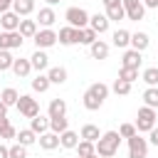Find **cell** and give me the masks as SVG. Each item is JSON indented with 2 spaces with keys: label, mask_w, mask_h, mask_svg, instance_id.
<instances>
[{
  "label": "cell",
  "mask_w": 158,
  "mask_h": 158,
  "mask_svg": "<svg viewBox=\"0 0 158 158\" xmlns=\"http://www.w3.org/2000/svg\"><path fill=\"white\" fill-rule=\"evenodd\" d=\"M109 86L104 84V81H94V84H89L86 86V91L81 94V104H84V109L86 111H99L101 106H104V101L109 99Z\"/></svg>",
  "instance_id": "1"
},
{
  "label": "cell",
  "mask_w": 158,
  "mask_h": 158,
  "mask_svg": "<svg viewBox=\"0 0 158 158\" xmlns=\"http://www.w3.org/2000/svg\"><path fill=\"white\" fill-rule=\"evenodd\" d=\"M118 146H121V136H118V131H101L99 141L94 143L99 158H114L116 151H118Z\"/></svg>",
  "instance_id": "2"
},
{
  "label": "cell",
  "mask_w": 158,
  "mask_h": 158,
  "mask_svg": "<svg viewBox=\"0 0 158 158\" xmlns=\"http://www.w3.org/2000/svg\"><path fill=\"white\" fill-rule=\"evenodd\" d=\"M156 121H158V109H151V106H141L138 109V114H136V131L138 133H148L153 126H156Z\"/></svg>",
  "instance_id": "3"
},
{
  "label": "cell",
  "mask_w": 158,
  "mask_h": 158,
  "mask_svg": "<svg viewBox=\"0 0 158 158\" xmlns=\"http://www.w3.org/2000/svg\"><path fill=\"white\" fill-rule=\"evenodd\" d=\"M15 109L20 111V116H25V118H35V116L40 114V101H37L32 94H20Z\"/></svg>",
  "instance_id": "4"
},
{
  "label": "cell",
  "mask_w": 158,
  "mask_h": 158,
  "mask_svg": "<svg viewBox=\"0 0 158 158\" xmlns=\"http://www.w3.org/2000/svg\"><path fill=\"white\" fill-rule=\"evenodd\" d=\"M64 20H67V25H72V27H86L89 25V12L84 10V7H77V5H72V7H67V12H64Z\"/></svg>",
  "instance_id": "5"
},
{
  "label": "cell",
  "mask_w": 158,
  "mask_h": 158,
  "mask_svg": "<svg viewBox=\"0 0 158 158\" xmlns=\"http://www.w3.org/2000/svg\"><path fill=\"white\" fill-rule=\"evenodd\" d=\"M32 42H35V47H37V49H49V47H54V44H57V32H54L52 27H42V30H37V32H35Z\"/></svg>",
  "instance_id": "6"
},
{
  "label": "cell",
  "mask_w": 158,
  "mask_h": 158,
  "mask_svg": "<svg viewBox=\"0 0 158 158\" xmlns=\"http://www.w3.org/2000/svg\"><path fill=\"white\" fill-rule=\"evenodd\" d=\"M126 141H128V158H146L148 156V138L136 133V136H131Z\"/></svg>",
  "instance_id": "7"
},
{
  "label": "cell",
  "mask_w": 158,
  "mask_h": 158,
  "mask_svg": "<svg viewBox=\"0 0 158 158\" xmlns=\"http://www.w3.org/2000/svg\"><path fill=\"white\" fill-rule=\"evenodd\" d=\"M123 2V12H126V20L131 22H141L146 17V5L143 0H121Z\"/></svg>",
  "instance_id": "8"
},
{
  "label": "cell",
  "mask_w": 158,
  "mask_h": 158,
  "mask_svg": "<svg viewBox=\"0 0 158 158\" xmlns=\"http://www.w3.org/2000/svg\"><path fill=\"white\" fill-rule=\"evenodd\" d=\"M22 42H25V37L17 32V30H12V32H0V49H20L22 47Z\"/></svg>",
  "instance_id": "9"
},
{
  "label": "cell",
  "mask_w": 158,
  "mask_h": 158,
  "mask_svg": "<svg viewBox=\"0 0 158 158\" xmlns=\"http://www.w3.org/2000/svg\"><path fill=\"white\" fill-rule=\"evenodd\" d=\"M101 5H104V15H106L111 22H118V20L126 17L123 2H121V0H101Z\"/></svg>",
  "instance_id": "10"
},
{
  "label": "cell",
  "mask_w": 158,
  "mask_h": 158,
  "mask_svg": "<svg viewBox=\"0 0 158 158\" xmlns=\"http://www.w3.org/2000/svg\"><path fill=\"white\" fill-rule=\"evenodd\" d=\"M109 25H111V20H109L104 12H94V15H89V27H91L96 35L109 32Z\"/></svg>",
  "instance_id": "11"
},
{
  "label": "cell",
  "mask_w": 158,
  "mask_h": 158,
  "mask_svg": "<svg viewBox=\"0 0 158 158\" xmlns=\"http://www.w3.org/2000/svg\"><path fill=\"white\" fill-rule=\"evenodd\" d=\"M141 62H143V52L131 49V47H126V49H123L121 67H133V69H141Z\"/></svg>",
  "instance_id": "12"
},
{
  "label": "cell",
  "mask_w": 158,
  "mask_h": 158,
  "mask_svg": "<svg viewBox=\"0 0 158 158\" xmlns=\"http://www.w3.org/2000/svg\"><path fill=\"white\" fill-rule=\"evenodd\" d=\"M77 30H79V27H72V25L59 27V32H57V42H59V44H64V47L77 44Z\"/></svg>",
  "instance_id": "13"
},
{
  "label": "cell",
  "mask_w": 158,
  "mask_h": 158,
  "mask_svg": "<svg viewBox=\"0 0 158 158\" xmlns=\"http://www.w3.org/2000/svg\"><path fill=\"white\" fill-rule=\"evenodd\" d=\"M30 64H32V72H47L49 69V57L44 49H35L32 57H30Z\"/></svg>",
  "instance_id": "14"
},
{
  "label": "cell",
  "mask_w": 158,
  "mask_h": 158,
  "mask_svg": "<svg viewBox=\"0 0 158 158\" xmlns=\"http://www.w3.org/2000/svg\"><path fill=\"white\" fill-rule=\"evenodd\" d=\"M37 143H40L42 151H54V148H59V133H54V131H44V133L37 136Z\"/></svg>",
  "instance_id": "15"
},
{
  "label": "cell",
  "mask_w": 158,
  "mask_h": 158,
  "mask_svg": "<svg viewBox=\"0 0 158 158\" xmlns=\"http://www.w3.org/2000/svg\"><path fill=\"white\" fill-rule=\"evenodd\" d=\"M148 44H151V37H148V32H143V30H138V32H131V42H128V47H131V49L146 52V49H148Z\"/></svg>",
  "instance_id": "16"
},
{
  "label": "cell",
  "mask_w": 158,
  "mask_h": 158,
  "mask_svg": "<svg viewBox=\"0 0 158 158\" xmlns=\"http://www.w3.org/2000/svg\"><path fill=\"white\" fill-rule=\"evenodd\" d=\"M35 20H37L40 27H52V25L57 22V12H54V7L47 5V7H40V12H37Z\"/></svg>",
  "instance_id": "17"
},
{
  "label": "cell",
  "mask_w": 158,
  "mask_h": 158,
  "mask_svg": "<svg viewBox=\"0 0 158 158\" xmlns=\"http://www.w3.org/2000/svg\"><path fill=\"white\" fill-rule=\"evenodd\" d=\"M37 30H40V25H37V20H30V17H20V25H17V32H20V35H22L25 40H32Z\"/></svg>",
  "instance_id": "18"
},
{
  "label": "cell",
  "mask_w": 158,
  "mask_h": 158,
  "mask_svg": "<svg viewBox=\"0 0 158 158\" xmlns=\"http://www.w3.org/2000/svg\"><path fill=\"white\" fill-rule=\"evenodd\" d=\"M17 25H20V15H17V12H12V10H7V12H0V27H2L5 32H12V30H17Z\"/></svg>",
  "instance_id": "19"
},
{
  "label": "cell",
  "mask_w": 158,
  "mask_h": 158,
  "mask_svg": "<svg viewBox=\"0 0 158 158\" xmlns=\"http://www.w3.org/2000/svg\"><path fill=\"white\" fill-rule=\"evenodd\" d=\"M89 52H91V57H94V59H99V62H101V59H106V57H109L111 44H109V42H104V40H96V42H91V44H89Z\"/></svg>",
  "instance_id": "20"
},
{
  "label": "cell",
  "mask_w": 158,
  "mask_h": 158,
  "mask_svg": "<svg viewBox=\"0 0 158 158\" xmlns=\"http://www.w3.org/2000/svg\"><path fill=\"white\" fill-rule=\"evenodd\" d=\"M10 69H12V74H15V77H20V79L30 77V74H32V64H30V57H27V59H22V57H20V59H15Z\"/></svg>",
  "instance_id": "21"
},
{
  "label": "cell",
  "mask_w": 158,
  "mask_h": 158,
  "mask_svg": "<svg viewBox=\"0 0 158 158\" xmlns=\"http://www.w3.org/2000/svg\"><path fill=\"white\" fill-rule=\"evenodd\" d=\"M44 74H47V79H49V84H59V86H62V84L67 81V77H69V72H67V67H49V69H47Z\"/></svg>",
  "instance_id": "22"
},
{
  "label": "cell",
  "mask_w": 158,
  "mask_h": 158,
  "mask_svg": "<svg viewBox=\"0 0 158 158\" xmlns=\"http://www.w3.org/2000/svg\"><path fill=\"white\" fill-rule=\"evenodd\" d=\"M77 143H79V133H77V131L67 128V131H62V133H59V146H62V148L74 151V148H77Z\"/></svg>",
  "instance_id": "23"
},
{
  "label": "cell",
  "mask_w": 158,
  "mask_h": 158,
  "mask_svg": "<svg viewBox=\"0 0 158 158\" xmlns=\"http://www.w3.org/2000/svg\"><path fill=\"white\" fill-rule=\"evenodd\" d=\"M128 42H131V32H128V30H123V27L114 30V35H111V44H114V47L126 49V47H128Z\"/></svg>",
  "instance_id": "24"
},
{
  "label": "cell",
  "mask_w": 158,
  "mask_h": 158,
  "mask_svg": "<svg viewBox=\"0 0 158 158\" xmlns=\"http://www.w3.org/2000/svg\"><path fill=\"white\" fill-rule=\"evenodd\" d=\"M12 12H17L20 17H30L35 12V0H15L12 2Z\"/></svg>",
  "instance_id": "25"
},
{
  "label": "cell",
  "mask_w": 158,
  "mask_h": 158,
  "mask_svg": "<svg viewBox=\"0 0 158 158\" xmlns=\"http://www.w3.org/2000/svg\"><path fill=\"white\" fill-rule=\"evenodd\" d=\"M96 40H99V35H96L89 25H86V27H81V30H77V44H86V47H89V44H91V42H96Z\"/></svg>",
  "instance_id": "26"
},
{
  "label": "cell",
  "mask_w": 158,
  "mask_h": 158,
  "mask_svg": "<svg viewBox=\"0 0 158 158\" xmlns=\"http://www.w3.org/2000/svg\"><path fill=\"white\" fill-rule=\"evenodd\" d=\"M30 86H32V91L44 94L52 84H49V79H47V74H44V72H37V77H35V79H30Z\"/></svg>",
  "instance_id": "27"
},
{
  "label": "cell",
  "mask_w": 158,
  "mask_h": 158,
  "mask_svg": "<svg viewBox=\"0 0 158 158\" xmlns=\"http://www.w3.org/2000/svg\"><path fill=\"white\" fill-rule=\"evenodd\" d=\"M47 116L54 118V116H67V101L64 99H52L49 106H47Z\"/></svg>",
  "instance_id": "28"
},
{
  "label": "cell",
  "mask_w": 158,
  "mask_h": 158,
  "mask_svg": "<svg viewBox=\"0 0 158 158\" xmlns=\"http://www.w3.org/2000/svg\"><path fill=\"white\" fill-rule=\"evenodd\" d=\"M17 99H20V91L15 89V86H5L2 91H0V101L10 109V106H15L17 104Z\"/></svg>",
  "instance_id": "29"
},
{
  "label": "cell",
  "mask_w": 158,
  "mask_h": 158,
  "mask_svg": "<svg viewBox=\"0 0 158 158\" xmlns=\"http://www.w3.org/2000/svg\"><path fill=\"white\" fill-rule=\"evenodd\" d=\"M30 128L40 136V133H44V131H49V116H42V114H37L35 118H30Z\"/></svg>",
  "instance_id": "30"
},
{
  "label": "cell",
  "mask_w": 158,
  "mask_h": 158,
  "mask_svg": "<svg viewBox=\"0 0 158 158\" xmlns=\"http://www.w3.org/2000/svg\"><path fill=\"white\" fill-rule=\"evenodd\" d=\"M99 136H101V131H99V126H94V123H84V126H81V131H79V138L91 141V143H96V141H99Z\"/></svg>",
  "instance_id": "31"
},
{
  "label": "cell",
  "mask_w": 158,
  "mask_h": 158,
  "mask_svg": "<svg viewBox=\"0 0 158 158\" xmlns=\"http://www.w3.org/2000/svg\"><path fill=\"white\" fill-rule=\"evenodd\" d=\"M15 141L30 148L32 143H37V133H35L32 128H20V131H17V136H15Z\"/></svg>",
  "instance_id": "32"
},
{
  "label": "cell",
  "mask_w": 158,
  "mask_h": 158,
  "mask_svg": "<svg viewBox=\"0 0 158 158\" xmlns=\"http://www.w3.org/2000/svg\"><path fill=\"white\" fill-rule=\"evenodd\" d=\"M74 151L79 153V158H89V156H94V153H96L94 143H91V141H84V138H79V143H77V148H74Z\"/></svg>",
  "instance_id": "33"
},
{
  "label": "cell",
  "mask_w": 158,
  "mask_h": 158,
  "mask_svg": "<svg viewBox=\"0 0 158 158\" xmlns=\"http://www.w3.org/2000/svg\"><path fill=\"white\" fill-rule=\"evenodd\" d=\"M141 79L146 81V86H158V67H146L141 72Z\"/></svg>",
  "instance_id": "34"
},
{
  "label": "cell",
  "mask_w": 158,
  "mask_h": 158,
  "mask_svg": "<svg viewBox=\"0 0 158 158\" xmlns=\"http://www.w3.org/2000/svg\"><path fill=\"white\" fill-rule=\"evenodd\" d=\"M143 104L151 109H158V86H146L143 91Z\"/></svg>",
  "instance_id": "35"
},
{
  "label": "cell",
  "mask_w": 158,
  "mask_h": 158,
  "mask_svg": "<svg viewBox=\"0 0 158 158\" xmlns=\"http://www.w3.org/2000/svg\"><path fill=\"white\" fill-rule=\"evenodd\" d=\"M109 89H111L114 94H118V96H126V94H131V84H128V81H123V79H118V77L114 79V84H111Z\"/></svg>",
  "instance_id": "36"
},
{
  "label": "cell",
  "mask_w": 158,
  "mask_h": 158,
  "mask_svg": "<svg viewBox=\"0 0 158 158\" xmlns=\"http://www.w3.org/2000/svg\"><path fill=\"white\" fill-rule=\"evenodd\" d=\"M69 128V121H67V116H54V118H49V131H54V133H62V131H67Z\"/></svg>",
  "instance_id": "37"
},
{
  "label": "cell",
  "mask_w": 158,
  "mask_h": 158,
  "mask_svg": "<svg viewBox=\"0 0 158 158\" xmlns=\"http://www.w3.org/2000/svg\"><path fill=\"white\" fill-rule=\"evenodd\" d=\"M118 79L133 84V81L138 79V69H133V67H121V69H118Z\"/></svg>",
  "instance_id": "38"
},
{
  "label": "cell",
  "mask_w": 158,
  "mask_h": 158,
  "mask_svg": "<svg viewBox=\"0 0 158 158\" xmlns=\"http://www.w3.org/2000/svg\"><path fill=\"white\" fill-rule=\"evenodd\" d=\"M7 158H27V146H22V143L7 146Z\"/></svg>",
  "instance_id": "39"
},
{
  "label": "cell",
  "mask_w": 158,
  "mask_h": 158,
  "mask_svg": "<svg viewBox=\"0 0 158 158\" xmlns=\"http://www.w3.org/2000/svg\"><path fill=\"white\" fill-rule=\"evenodd\" d=\"M12 62H15L12 52H10V49H0V72H7V69L12 67Z\"/></svg>",
  "instance_id": "40"
},
{
  "label": "cell",
  "mask_w": 158,
  "mask_h": 158,
  "mask_svg": "<svg viewBox=\"0 0 158 158\" xmlns=\"http://www.w3.org/2000/svg\"><path fill=\"white\" fill-rule=\"evenodd\" d=\"M136 133H138V131H136L133 123H121V126H118V136H121V138H131V136H136Z\"/></svg>",
  "instance_id": "41"
},
{
  "label": "cell",
  "mask_w": 158,
  "mask_h": 158,
  "mask_svg": "<svg viewBox=\"0 0 158 158\" xmlns=\"http://www.w3.org/2000/svg\"><path fill=\"white\" fill-rule=\"evenodd\" d=\"M15 136H17V128H15L12 123H7V126L0 131V138H2V141H12Z\"/></svg>",
  "instance_id": "42"
},
{
  "label": "cell",
  "mask_w": 158,
  "mask_h": 158,
  "mask_svg": "<svg viewBox=\"0 0 158 158\" xmlns=\"http://www.w3.org/2000/svg\"><path fill=\"white\" fill-rule=\"evenodd\" d=\"M148 143H151V146H158V126H153V128L148 131Z\"/></svg>",
  "instance_id": "43"
},
{
  "label": "cell",
  "mask_w": 158,
  "mask_h": 158,
  "mask_svg": "<svg viewBox=\"0 0 158 158\" xmlns=\"http://www.w3.org/2000/svg\"><path fill=\"white\" fill-rule=\"evenodd\" d=\"M12 2H15V0H0V12H7V10H12Z\"/></svg>",
  "instance_id": "44"
},
{
  "label": "cell",
  "mask_w": 158,
  "mask_h": 158,
  "mask_svg": "<svg viewBox=\"0 0 158 158\" xmlns=\"http://www.w3.org/2000/svg\"><path fill=\"white\" fill-rule=\"evenodd\" d=\"M143 5H146V10L151 7V10H158V0H143Z\"/></svg>",
  "instance_id": "45"
},
{
  "label": "cell",
  "mask_w": 158,
  "mask_h": 158,
  "mask_svg": "<svg viewBox=\"0 0 158 158\" xmlns=\"http://www.w3.org/2000/svg\"><path fill=\"white\" fill-rule=\"evenodd\" d=\"M7 123H10V118H7V116H0V131H2Z\"/></svg>",
  "instance_id": "46"
},
{
  "label": "cell",
  "mask_w": 158,
  "mask_h": 158,
  "mask_svg": "<svg viewBox=\"0 0 158 158\" xmlns=\"http://www.w3.org/2000/svg\"><path fill=\"white\" fill-rule=\"evenodd\" d=\"M0 158H7V146L0 143Z\"/></svg>",
  "instance_id": "47"
},
{
  "label": "cell",
  "mask_w": 158,
  "mask_h": 158,
  "mask_svg": "<svg viewBox=\"0 0 158 158\" xmlns=\"http://www.w3.org/2000/svg\"><path fill=\"white\" fill-rule=\"evenodd\" d=\"M0 116H7V106H5L2 101H0Z\"/></svg>",
  "instance_id": "48"
},
{
  "label": "cell",
  "mask_w": 158,
  "mask_h": 158,
  "mask_svg": "<svg viewBox=\"0 0 158 158\" xmlns=\"http://www.w3.org/2000/svg\"><path fill=\"white\" fill-rule=\"evenodd\" d=\"M44 2H47L49 7H54V5H57V2H62V0H44Z\"/></svg>",
  "instance_id": "49"
},
{
  "label": "cell",
  "mask_w": 158,
  "mask_h": 158,
  "mask_svg": "<svg viewBox=\"0 0 158 158\" xmlns=\"http://www.w3.org/2000/svg\"><path fill=\"white\" fill-rule=\"evenodd\" d=\"M89 158H99V156H96V153H94V156H89Z\"/></svg>",
  "instance_id": "50"
}]
</instances>
